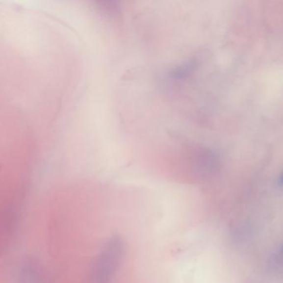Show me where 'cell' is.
I'll use <instances>...</instances> for the list:
<instances>
[{
    "mask_svg": "<svg viewBox=\"0 0 283 283\" xmlns=\"http://www.w3.org/2000/svg\"><path fill=\"white\" fill-rule=\"evenodd\" d=\"M278 184L280 185V186H283V171L281 174L280 177L278 179Z\"/></svg>",
    "mask_w": 283,
    "mask_h": 283,
    "instance_id": "1",
    "label": "cell"
},
{
    "mask_svg": "<svg viewBox=\"0 0 283 283\" xmlns=\"http://www.w3.org/2000/svg\"><path fill=\"white\" fill-rule=\"evenodd\" d=\"M281 254H282V255L283 256V247H282V249H281Z\"/></svg>",
    "mask_w": 283,
    "mask_h": 283,
    "instance_id": "2",
    "label": "cell"
},
{
    "mask_svg": "<svg viewBox=\"0 0 283 283\" xmlns=\"http://www.w3.org/2000/svg\"><path fill=\"white\" fill-rule=\"evenodd\" d=\"M102 3H103V2H102ZM103 11H104V9H103ZM104 14H105V12H104ZM105 19H106V18H105ZM106 22H107V20H106ZM107 24H108V23H107ZM108 26H109V25H108ZM109 28H110V27H109ZM110 30H111V29H110ZM111 34H112V33H111ZM112 37H113V36H112Z\"/></svg>",
    "mask_w": 283,
    "mask_h": 283,
    "instance_id": "3",
    "label": "cell"
}]
</instances>
